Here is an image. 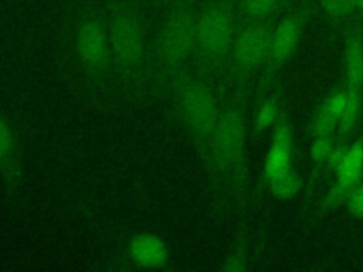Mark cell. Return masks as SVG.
I'll return each mask as SVG.
<instances>
[{
    "label": "cell",
    "mask_w": 363,
    "mask_h": 272,
    "mask_svg": "<svg viewBox=\"0 0 363 272\" xmlns=\"http://www.w3.org/2000/svg\"><path fill=\"white\" fill-rule=\"evenodd\" d=\"M272 38V27L262 21H248L238 27L228 61L225 88L245 86L251 74L265 65Z\"/></svg>",
    "instance_id": "7"
},
{
    "label": "cell",
    "mask_w": 363,
    "mask_h": 272,
    "mask_svg": "<svg viewBox=\"0 0 363 272\" xmlns=\"http://www.w3.org/2000/svg\"><path fill=\"white\" fill-rule=\"evenodd\" d=\"M247 91L223 89L214 144V171L207 183L214 207L224 212L242 205L248 196Z\"/></svg>",
    "instance_id": "4"
},
{
    "label": "cell",
    "mask_w": 363,
    "mask_h": 272,
    "mask_svg": "<svg viewBox=\"0 0 363 272\" xmlns=\"http://www.w3.org/2000/svg\"><path fill=\"white\" fill-rule=\"evenodd\" d=\"M281 3V0H238L237 10L248 21H262Z\"/></svg>",
    "instance_id": "18"
},
{
    "label": "cell",
    "mask_w": 363,
    "mask_h": 272,
    "mask_svg": "<svg viewBox=\"0 0 363 272\" xmlns=\"http://www.w3.org/2000/svg\"><path fill=\"white\" fill-rule=\"evenodd\" d=\"M345 205L353 217L363 220V180L350 191Z\"/></svg>",
    "instance_id": "23"
},
{
    "label": "cell",
    "mask_w": 363,
    "mask_h": 272,
    "mask_svg": "<svg viewBox=\"0 0 363 272\" xmlns=\"http://www.w3.org/2000/svg\"><path fill=\"white\" fill-rule=\"evenodd\" d=\"M0 180L10 196H20L24 184L23 150L18 135L0 108Z\"/></svg>",
    "instance_id": "11"
},
{
    "label": "cell",
    "mask_w": 363,
    "mask_h": 272,
    "mask_svg": "<svg viewBox=\"0 0 363 272\" xmlns=\"http://www.w3.org/2000/svg\"><path fill=\"white\" fill-rule=\"evenodd\" d=\"M303 186L305 183L302 176L298 173L296 169L292 167L284 174L271 180L265 186V188H268L271 196L278 200H291L303 190Z\"/></svg>",
    "instance_id": "16"
},
{
    "label": "cell",
    "mask_w": 363,
    "mask_h": 272,
    "mask_svg": "<svg viewBox=\"0 0 363 272\" xmlns=\"http://www.w3.org/2000/svg\"><path fill=\"white\" fill-rule=\"evenodd\" d=\"M346 99H347V94H346V88H345V89H339V91H335L333 94H330L323 101V103L330 110V113L335 115L339 120V118H340V115H342V112L346 106Z\"/></svg>",
    "instance_id": "24"
},
{
    "label": "cell",
    "mask_w": 363,
    "mask_h": 272,
    "mask_svg": "<svg viewBox=\"0 0 363 272\" xmlns=\"http://www.w3.org/2000/svg\"><path fill=\"white\" fill-rule=\"evenodd\" d=\"M363 180V135L359 136L352 144H349L346 157L335 173V183L323 196L318 204L316 217H322L326 212L345 204L350 191Z\"/></svg>",
    "instance_id": "10"
},
{
    "label": "cell",
    "mask_w": 363,
    "mask_h": 272,
    "mask_svg": "<svg viewBox=\"0 0 363 272\" xmlns=\"http://www.w3.org/2000/svg\"><path fill=\"white\" fill-rule=\"evenodd\" d=\"M360 11H363V6H362V8H360Z\"/></svg>",
    "instance_id": "26"
},
{
    "label": "cell",
    "mask_w": 363,
    "mask_h": 272,
    "mask_svg": "<svg viewBox=\"0 0 363 272\" xmlns=\"http://www.w3.org/2000/svg\"><path fill=\"white\" fill-rule=\"evenodd\" d=\"M174 256L167 239L155 231H136L119 245L113 268L119 271H169Z\"/></svg>",
    "instance_id": "8"
},
{
    "label": "cell",
    "mask_w": 363,
    "mask_h": 272,
    "mask_svg": "<svg viewBox=\"0 0 363 272\" xmlns=\"http://www.w3.org/2000/svg\"><path fill=\"white\" fill-rule=\"evenodd\" d=\"M251 268V252L248 237L244 230H241L225 256L218 265V269L223 272H244Z\"/></svg>",
    "instance_id": "14"
},
{
    "label": "cell",
    "mask_w": 363,
    "mask_h": 272,
    "mask_svg": "<svg viewBox=\"0 0 363 272\" xmlns=\"http://www.w3.org/2000/svg\"><path fill=\"white\" fill-rule=\"evenodd\" d=\"M221 98L223 88L211 76L189 65L172 79L155 102L196 149L207 183L214 171V144Z\"/></svg>",
    "instance_id": "2"
},
{
    "label": "cell",
    "mask_w": 363,
    "mask_h": 272,
    "mask_svg": "<svg viewBox=\"0 0 363 272\" xmlns=\"http://www.w3.org/2000/svg\"><path fill=\"white\" fill-rule=\"evenodd\" d=\"M156 1H159V0H156Z\"/></svg>",
    "instance_id": "27"
},
{
    "label": "cell",
    "mask_w": 363,
    "mask_h": 272,
    "mask_svg": "<svg viewBox=\"0 0 363 272\" xmlns=\"http://www.w3.org/2000/svg\"><path fill=\"white\" fill-rule=\"evenodd\" d=\"M337 118L330 113L326 105L322 102L312 122V137L329 136L336 130Z\"/></svg>",
    "instance_id": "20"
},
{
    "label": "cell",
    "mask_w": 363,
    "mask_h": 272,
    "mask_svg": "<svg viewBox=\"0 0 363 272\" xmlns=\"http://www.w3.org/2000/svg\"><path fill=\"white\" fill-rule=\"evenodd\" d=\"M122 105L150 102L152 24L140 0H104Z\"/></svg>",
    "instance_id": "3"
},
{
    "label": "cell",
    "mask_w": 363,
    "mask_h": 272,
    "mask_svg": "<svg viewBox=\"0 0 363 272\" xmlns=\"http://www.w3.org/2000/svg\"><path fill=\"white\" fill-rule=\"evenodd\" d=\"M354 1V6H356V10H360L362 6H363V0H353Z\"/></svg>",
    "instance_id": "25"
},
{
    "label": "cell",
    "mask_w": 363,
    "mask_h": 272,
    "mask_svg": "<svg viewBox=\"0 0 363 272\" xmlns=\"http://www.w3.org/2000/svg\"><path fill=\"white\" fill-rule=\"evenodd\" d=\"M237 6L233 0H206L197 7L191 67L211 76L223 89L231 47L238 30Z\"/></svg>",
    "instance_id": "6"
},
{
    "label": "cell",
    "mask_w": 363,
    "mask_h": 272,
    "mask_svg": "<svg viewBox=\"0 0 363 272\" xmlns=\"http://www.w3.org/2000/svg\"><path fill=\"white\" fill-rule=\"evenodd\" d=\"M333 144H335V137L332 135L312 137V144H311V150H309L311 174H309V180H308V191L313 187L320 171L325 169L328 156H329Z\"/></svg>",
    "instance_id": "17"
},
{
    "label": "cell",
    "mask_w": 363,
    "mask_h": 272,
    "mask_svg": "<svg viewBox=\"0 0 363 272\" xmlns=\"http://www.w3.org/2000/svg\"><path fill=\"white\" fill-rule=\"evenodd\" d=\"M292 154H294L292 129H291L286 112L281 110L279 118L274 125L272 140L264 160L262 176H261L262 181L259 183V186L265 187L271 180H274L275 177L292 169Z\"/></svg>",
    "instance_id": "12"
},
{
    "label": "cell",
    "mask_w": 363,
    "mask_h": 272,
    "mask_svg": "<svg viewBox=\"0 0 363 272\" xmlns=\"http://www.w3.org/2000/svg\"><path fill=\"white\" fill-rule=\"evenodd\" d=\"M346 94H347L346 106L337 120V126L335 130L336 142H349V137L357 123L360 108H362V94L363 92L346 86Z\"/></svg>",
    "instance_id": "15"
},
{
    "label": "cell",
    "mask_w": 363,
    "mask_h": 272,
    "mask_svg": "<svg viewBox=\"0 0 363 272\" xmlns=\"http://www.w3.org/2000/svg\"><path fill=\"white\" fill-rule=\"evenodd\" d=\"M279 113H281V109L278 106V101L275 96H271V98L262 101V103L259 105V108L255 113L254 133L259 135V133L265 132L268 128L274 126L279 118Z\"/></svg>",
    "instance_id": "19"
},
{
    "label": "cell",
    "mask_w": 363,
    "mask_h": 272,
    "mask_svg": "<svg viewBox=\"0 0 363 272\" xmlns=\"http://www.w3.org/2000/svg\"><path fill=\"white\" fill-rule=\"evenodd\" d=\"M346 86L363 92V30L350 26L345 34Z\"/></svg>",
    "instance_id": "13"
},
{
    "label": "cell",
    "mask_w": 363,
    "mask_h": 272,
    "mask_svg": "<svg viewBox=\"0 0 363 272\" xmlns=\"http://www.w3.org/2000/svg\"><path fill=\"white\" fill-rule=\"evenodd\" d=\"M160 14L152 24L150 102L191 64L196 0H159Z\"/></svg>",
    "instance_id": "5"
},
{
    "label": "cell",
    "mask_w": 363,
    "mask_h": 272,
    "mask_svg": "<svg viewBox=\"0 0 363 272\" xmlns=\"http://www.w3.org/2000/svg\"><path fill=\"white\" fill-rule=\"evenodd\" d=\"M62 78L92 112L122 106L112 62L104 0H75L58 33Z\"/></svg>",
    "instance_id": "1"
},
{
    "label": "cell",
    "mask_w": 363,
    "mask_h": 272,
    "mask_svg": "<svg viewBox=\"0 0 363 272\" xmlns=\"http://www.w3.org/2000/svg\"><path fill=\"white\" fill-rule=\"evenodd\" d=\"M349 142H336L335 140V144L328 156V160H326V164H325V169L328 171H330L332 174H335L339 167L342 166L345 157H346V153H347V149H349Z\"/></svg>",
    "instance_id": "22"
},
{
    "label": "cell",
    "mask_w": 363,
    "mask_h": 272,
    "mask_svg": "<svg viewBox=\"0 0 363 272\" xmlns=\"http://www.w3.org/2000/svg\"><path fill=\"white\" fill-rule=\"evenodd\" d=\"M312 3H305L299 6L295 11L285 16L275 28H272L269 55L265 62V69L262 72V88H267L275 78L282 65L295 52L302 33L312 16Z\"/></svg>",
    "instance_id": "9"
},
{
    "label": "cell",
    "mask_w": 363,
    "mask_h": 272,
    "mask_svg": "<svg viewBox=\"0 0 363 272\" xmlns=\"http://www.w3.org/2000/svg\"><path fill=\"white\" fill-rule=\"evenodd\" d=\"M319 4L322 10L335 20H343L356 10L353 0H319Z\"/></svg>",
    "instance_id": "21"
}]
</instances>
